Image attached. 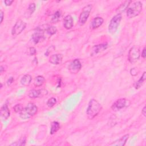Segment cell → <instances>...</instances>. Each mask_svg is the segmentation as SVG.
I'll list each match as a JSON object with an SVG mask.
<instances>
[{
  "label": "cell",
  "instance_id": "4",
  "mask_svg": "<svg viewBox=\"0 0 146 146\" xmlns=\"http://www.w3.org/2000/svg\"><path fill=\"white\" fill-rule=\"evenodd\" d=\"M121 14H117L112 17L108 25L109 33L111 34H114L116 31L121 22Z\"/></svg>",
  "mask_w": 146,
  "mask_h": 146
},
{
  "label": "cell",
  "instance_id": "22",
  "mask_svg": "<svg viewBox=\"0 0 146 146\" xmlns=\"http://www.w3.org/2000/svg\"><path fill=\"white\" fill-rule=\"evenodd\" d=\"M60 128V124L58 121H53L51 124L50 134L53 135Z\"/></svg>",
  "mask_w": 146,
  "mask_h": 146
},
{
  "label": "cell",
  "instance_id": "31",
  "mask_svg": "<svg viewBox=\"0 0 146 146\" xmlns=\"http://www.w3.org/2000/svg\"><path fill=\"white\" fill-rule=\"evenodd\" d=\"M130 74L132 76H136L137 75V70L136 68H131V70H130Z\"/></svg>",
  "mask_w": 146,
  "mask_h": 146
},
{
  "label": "cell",
  "instance_id": "36",
  "mask_svg": "<svg viewBox=\"0 0 146 146\" xmlns=\"http://www.w3.org/2000/svg\"><path fill=\"white\" fill-rule=\"evenodd\" d=\"M0 15H1V23L2 22L3 19V17H4V14H3V12L2 11H1L0 12Z\"/></svg>",
  "mask_w": 146,
  "mask_h": 146
},
{
  "label": "cell",
  "instance_id": "13",
  "mask_svg": "<svg viewBox=\"0 0 146 146\" xmlns=\"http://www.w3.org/2000/svg\"><path fill=\"white\" fill-rule=\"evenodd\" d=\"M10 115V112L8 106L6 104H3L1 108V117L2 120H7Z\"/></svg>",
  "mask_w": 146,
  "mask_h": 146
},
{
  "label": "cell",
  "instance_id": "24",
  "mask_svg": "<svg viewBox=\"0 0 146 146\" xmlns=\"http://www.w3.org/2000/svg\"><path fill=\"white\" fill-rule=\"evenodd\" d=\"M61 11L60 10H57L54 14L53 16L51 18V22L52 23H56L58 22L60 19V18L61 17Z\"/></svg>",
  "mask_w": 146,
  "mask_h": 146
},
{
  "label": "cell",
  "instance_id": "8",
  "mask_svg": "<svg viewBox=\"0 0 146 146\" xmlns=\"http://www.w3.org/2000/svg\"><path fill=\"white\" fill-rule=\"evenodd\" d=\"M46 28V27H45ZM45 29H43L42 27H37L35 31L32 35V40L35 44L38 43L39 42L43 40L44 39V31Z\"/></svg>",
  "mask_w": 146,
  "mask_h": 146
},
{
  "label": "cell",
  "instance_id": "27",
  "mask_svg": "<svg viewBox=\"0 0 146 146\" xmlns=\"http://www.w3.org/2000/svg\"><path fill=\"white\" fill-rule=\"evenodd\" d=\"M14 110L15 111V112L17 113H21L24 109L23 107L22 106V104H16L14 107H13Z\"/></svg>",
  "mask_w": 146,
  "mask_h": 146
},
{
  "label": "cell",
  "instance_id": "21",
  "mask_svg": "<svg viewBox=\"0 0 146 146\" xmlns=\"http://www.w3.org/2000/svg\"><path fill=\"white\" fill-rule=\"evenodd\" d=\"M44 81H45V79L43 76L38 75L35 77L34 79V84L36 87H40L43 84Z\"/></svg>",
  "mask_w": 146,
  "mask_h": 146
},
{
  "label": "cell",
  "instance_id": "1",
  "mask_svg": "<svg viewBox=\"0 0 146 146\" xmlns=\"http://www.w3.org/2000/svg\"><path fill=\"white\" fill-rule=\"evenodd\" d=\"M102 110L101 104L95 99H92L90 100L87 108L86 113L89 119H94L98 115Z\"/></svg>",
  "mask_w": 146,
  "mask_h": 146
},
{
  "label": "cell",
  "instance_id": "12",
  "mask_svg": "<svg viewBox=\"0 0 146 146\" xmlns=\"http://www.w3.org/2000/svg\"><path fill=\"white\" fill-rule=\"evenodd\" d=\"M107 47H108V44L107 43L95 45L92 48L91 55H94L97 54L99 52H101L104 51L105 50H106L107 48Z\"/></svg>",
  "mask_w": 146,
  "mask_h": 146
},
{
  "label": "cell",
  "instance_id": "3",
  "mask_svg": "<svg viewBox=\"0 0 146 146\" xmlns=\"http://www.w3.org/2000/svg\"><path fill=\"white\" fill-rule=\"evenodd\" d=\"M143 8L142 3L140 1H137L133 3L127 10V16L129 18H133L141 13Z\"/></svg>",
  "mask_w": 146,
  "mask_h": 146
},
{
  "label": "cell",
  "instance_id": "28",
  "mask_svg": "<svg viewBox=\"0 0 146 146\" xmlns=\"http://www.w3.org/2000/svg\"><path fill=\"white\" fill-rule=\"evenodd\" d=\"M26 143V139L25 138H23L20 139L18 142L15 143H13L11 144V145H25Z\"/></svg>",
  "mask_w": 146,
  "mask_h": 146
},
{
  "label": "cell",
  "instance_id": "17",
  "mask_svg": "<svg viewBox=\"0 0 146 146\" xmlns=\"http://www.w3.org/2000/svg\"><path fill=\"white\" fill-rule=\"evenodd\" d=\"M132 2L131 1H125L123 3H122L116 9V11L118 14H121L123 12H124L125 10H127L128 7H129L130 3Z\"/></svg>",
  "mask_w": 146,
  "mask_h": 146
},
{
  "label": "cell",
  "instance_id": "9",
  "mask_svg": "<svg viewBox=\"0 0 146 146\" xmlns=\"http://www.w3.org/2000/svg\"><path fill=\"white\" fill-rule=\"evenodd\" d=\"M129 102L124 98H121L117 100L112 105L111 108L113 111H119L122 108L127 107L129 104Z\"/></svg>",
  "mask_w": 146,
  "mask_h": 146
},
{
  "label": "cell",
  "instance_id": "5",
  "mask_svg": "<svg viewBox=\"0 0 146 146\" xmlns=\"http://www.w3.org/2000/svg\"><path fill=\"white\" fill-rule=\"evenodd\" d=\"M92 7V5L88 4L83 8L82 11H81L79 17V23L80 25H83L86 22L91 11Z\"/></svg>",
  "mask_w": 146,
  "mask_h": 146
},
{
  "label": "cell",
  "instance_id": "30",
  "mask_svg": "<svg viewBox=\"0 0 146 146\" xmlns=\"http://www.w3.org/2000/svg\"><path fill=\"white\" fill-rule=\"evenodd\" d=\"M55 48L53 46H51V47H50L46 50V52H45V55L48 56V54H49L52 51H53Z\"/></svg>",
  "mask_w": 146,
  "mask_h": 146
},
{
  "label": "cell",
  "instance_id": "18",
  "mask_svg": "<svg viewBox=\"0 0 146 146\" xmlns=\"http://www.w3.org/2000/svg\"><path fill=\"white\" fill-rule=\"evenodd\" d=\"M104 19L102 17H95L91 22V27L93 29H96L99 27L103 23Z\"/></svg>",
  "mask_w": 146,
  "mask_h": 146
},
{
  "label": "cell",
  "instance_id": "19",
  "mask_svg": "<svg viewBox=\"0 0 146 146\" xmlns=\"http://www.w3.org/2000/svg\"><path fill=\"white\" fill-rule=\"evenodd\" d=\"M31 80H32L31 76L29 74H26V75H25L24 76H23V77L21 78V83L23 86H27L30 84Z\"/></svg>",
  "mask_w": 146,
  "mask_h": 146
},
{
  "label": "cell",
  "instance_id": "20",
  "mask_svg": "<svg viewBox=\"0 0 146 146\" xmlns=\"http://www.w3.org/2000/svg\"><path fill=\"white\" fill-rule=\"evenodd\" d=\"M35 7H36V6L34 3H31L29 4V7L27 8V12L25 13V14L26 18H28L29 17H30L31 15V14L35 10Z\"/></svg>",
  "mask_w": 146,
  "mask_h": 146
},
{
  "label": "cell",
  "instance_id": "25",
  "mask_svg": "<svg viewBox=\"0 0 146 146\" xmlns=\"http://www.w3.org/2000/svg\"><path fill=\"white\" fill-rule=\"evenodd\" d=\"M45 31L50 35H52L55 34L56 33L57 29H56V28L55 26H49L46 27Z\"/></svg>",
  "mask_w": 146,
  "mask_h": 146
},
{
  "label": "cell",
  "instance_id": "23",
  "mask_svg": "<svg viewBox=\"0 0 146 146\" xmlns=\"http://www.w3.org/2000/svg\"><path fill=\"white\" fill-rule=\"evenodd\" d=\"M145 79H146V72L144 71L143 72L142 76L139 79V80L136 82V83L135 84V88L136 89L139 88L142 86V84H143V83L145 80Z\"/></svg>",
  "mask_w": 146,
  "mask_h": 146
},
{
  "label": "cell",
  "instance_id": "34",
  "mask_svg": "<svg viewBox=\"0 0 146 146\" xmlns=\"http://www.w3.org/2000/svg\"><path fill=\"white\" fill-rule=\"evenodd\" d=\"M141 56L143 58H145V57H146V49H145V47H144V48L143 50V51L141 52Z\"/></svg>",
  "mask_w": 146,
  "mask_h": 146
},
{
  "label": "cell",
  "instance_id": "35",
  "mask_svg": "<svg viewBox=\"0 0 146 146\" xmlns=\"http://www.w3.org/2000/svg\"><path fill=\"white\" fill-rule=\"evenodd\" d=\"M146 107L145 106H144V107H143V110H141V113L143 114V115L144 116H146Z\"/></svg>",
  "mask_w": 146,
  "mask_h": 146
},
{
  "label": "cell",
  "instance_id": "26",
  "mask_svg": "<svg viewBox=\"0 0 146 146\" xmlns=\"http://www.w3.org/2000/svg\"><path fill=\"white\" fill-rule=\"evenodd\" d=\"M56 98H50L48 100V101H47V105L48 106V107H52L54 105H55L56 104Z\"/></svg>",
  "mask_w": 146,
  "mask_h": 146
},
{
  "label": "cell",
  "instance_id": "33",
  "mask_svg": "<svg viewBox=\"0 0 146 146\" xmlns=\"http://www.w3.org/2000/svg\"><path fill=\"white\" fill-rule=\"evenodd\" d=\"M13 82H14V78H13V77H10V78H9V79L7 80V84L8 86H9V85H10L11 84H12Z\"/></svg>",
  "mask_w": 146,
  "mask_h": 146
},
{
  "label": "cell",
  "instance_id": "2",
  "mask_svg": "<svg viewBox=\"0 0 146 146\" xmlns=\"http://www.w3.org/2000/svg\"><path fill=\"white\" fill-rule=\"evenodd\" d=\"M38 111V107L33 103H29L23 110L19 113V116L22 119H27L35 115Z\"/></svg>",
  "mask_w": 146,
  "mask_h": 146
},
{
  "label": "cell",
  "instance_id": "15",
  "mask_svg": "<svg viewBox=\"0 0 146 146\" xmlns=\"http://www.w3.org/2000/svg\"><path fill=\"white\" fill-rule=\"evenodd\" d=\"M74 25V20L71 15H66L63 19V26L65 29L69 30L71 29Z\"/></svg>",
  "mask_w": 146,
  "mask_h": 146
},
{
  "label": "cell",
  "instance_id": "7",
  "mask_svg": "<svg viewBox=\"0 0 146 146\" xmlns=\"http://www.w3.org/2000/svg\"><path fill=\"white\" fill-rule=\"evenodd\" d=\"M26 23L22 20L17 21L11 30V34L13 36H17L20 34L26 28Z\"/></svg>",
  "mask_w": 146,
  "mask_h": 146
},
{
  "label": "cell",
  "instance_id": "6",
  "mask_svg": "<svg viewBox=\"0 0 146 146\" xmlns=\"http://www.w3.org/2000/svg\"><path fill=\"white\" fill-rule=\"evenodd\" d=\"M128 60L130 63L136 62L140 58V48L137 46H133L130 48L128 55Z\"/></svg>",
  "mask_w": 146,
  "mask_h": 146
},
{
  "label": "cell",
  "instance_id": "16",
  "mask_svg": "<svg viewBox=\"0 0 146 146\" xmlns=\"http://www.w3.org/2000/svg\"><path fill=\"white\" fill-rule=\"evenodd\" d=\"M129 137V135L126 134L122 136L121 138L115 140L112 143H111V145H117V146H123L126 143Z\"/></svg>",
  "mask_w": 146,
  "mask_h": 146
},
{
  "label": "cell",
  "instance_id": "32",
  "mask_svg": "<svg viewBox=\"0 0 146 146\" xmlns=\"http://www.w3.org/2000/svg\"><path fill=\"white\" fill-rule=\"evenodd\" d=\"M14 2V1H10V0H6L4 1V3H5L6 6H10L11 3Z\"/></svg>",
  "mask_w": 146,
  "mask_h": 146
},
{
  "label": "cell",
  "instance_id": "10",
  "mask_svg": "<svg viewBox=\"0 0 146 146\" xmlns=\"http://www.w3.org/2000/svg\"><path fill=\"white\" fill-rule=\"evenodd\" d=\"M82 68V64L80 60L78 59H75L72 60L69 64L68 68L70 72L72 74L78 73Z\"/></svg>",
  "mask_w": 146,
  "mask_h": 146
},
{
  "label": "cell",
  "instance_id": "11",
  "mask_svg": "<svg viewBox=\"0 0 146 146\" xmlns=\"http://www.w3.org/2000/svg\"><path fill=\"white\" fill-rule=\"evenodd\" d=\"M47 91L45 89L31 90L29 93V96L32 99L40 98L47 95Z\"/></svg>",
  "mask_w": 146,
  "mask_h": 146
},
{
  "label": "cell",
  "instance_id": "14",
  "mask_svg": "<svg viewBox=\"0 0 146 146\" xmlns=\"http://www.w3.org/2000/svg\"><path fill=\"white\" fill-rule=\"evenodd\" d=\"M63 59V55L61 54H56L52 55L49 59V62L52 64L58 65L62 63Z\"/></svg>",
  "mask_w": 146,
  "mask_h": 146
},
{
  "label": "cell",
  "instance_id": "37",
  "mask_svg": "<svg viewBox=\"0 0 146 146\" xmlns=\"http://www.w3.org/2000/svg\"><path fill=\"white\" fill-rule=\"evenodd\" d=\"M3 70H5L3 69V66H1V67H0V72H1V73H2Z\"/></svg>",
  "mask_w": 146,
  "mask_h": 146
},
{
  "label": "cell",
  "instance_id": "29",
  "mask_svg": "<svg viewBox=\"0 0 146 146\" xmlns=\"http://www.w3.org/2000/svg\"><path fill=\"white\" fill-rule=\"evenodd\" d=\"M29 54L30 55H33L36 54V49L34 47H31L29 49Z\"/></svg>",
  "mask_w": 146,
  "mask_h": 146
}]
</instances>
